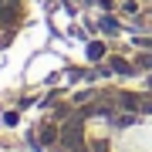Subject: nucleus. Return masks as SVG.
I'll return each mask as SVG.
<instances>
[{"label": "nucleus", "mask_w": 152, "mask_h": 152, "mask_svg": "<svg viewBox=\"0 0 152 152\" xmlns=\"http://www.w3.org/2000/svg\"><path fill=\"white\" fill-rule=\"evenodd\" d=\"M44 142L51 152H152V81L71 95L48 115Z\"/></svg>", "instance_id": "f257e3e1"}, {"label": "nucleus", "mask_w": 152, "mask_h": 152, "mask_svg": "<svg viewBox=\"0 0 152 152\" xmlns=\"http://www.w3.org/2000/svg\"><path fill=\"white\" fill-rule=\"evenodd\" d=\"M31 10V0H0V44H7L24 27Z\"/></svg>", "instance_id": "f03ea898"}]
</instances>
